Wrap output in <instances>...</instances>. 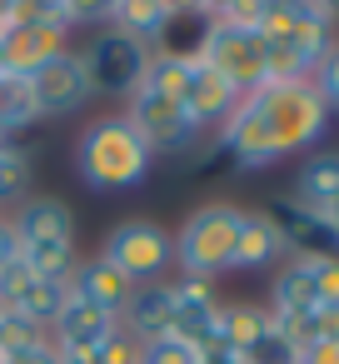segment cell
I'll use <instances>...</instances> for the list:
<instances>
[{"label":"cell","instance_id":"cell-1","mask_svg":"<svg viewBox=\"0 0 339 364\" xmlns=\"http://www.w3.org/2000/svg\"><path fill=\"white\" fill-rule=\"evenodd\" d=\"M324 130H329V110H324V100L314 95L309 80L259 85V90L240 95L235 115L215 135V150L240 170H259V165H274L284 155L309 150Z\"/></svg>","mask_w":339,"mask_h":364},{"label":"cell","instance_id":"cell-2","mask_svg":"<svg viewBox=\"0 0 339 364\" xmlns=\"http://www.w3.org/2000/svg\"><path fill=\"white\" fill-rule=\"evenodd\" d=\"M150 150L145 140L135 135V125L125 115H105L95 125L80 130L75 140V170L90 190L110 195V190H135L145 175H150Z\"/></svg>","mask_w":339,"mask_h":364},{"label":"cell","instance_id":"cell-3","mask_svg":"<svg viewBox=\"0 0 339 364\" xmlns=\"http://www.w3.org/2000/svg\"><path fill=\"white\" fill-rule=\"evenodd\" d=\"M240 225H244V210L230 205V200H210L200 210L185 215L180 235H175V264L185 279H210L230 269L235 259V245H240Z\"/></svg>","mask_w":339,"mask_h":364},{"label":"cell","instance_id":"cell-4","mask_svg":"<svg viewBox=\"0 0 339 364\" xmlns=\"http://www.w3.org/2000/svg\"><path fill=\"white\" fill-rule=\"evenodd\" d=\"M85 60V75H90V90L105 95V100H130L145 80V65H150V46L130 41L125 31L115 26H95V36L85 41L80 50Z\"/></svg>","mask_w":339,"mask_h":364},{"label":"cell","instance_id":"cell-5","mask_svg":"<svg viewBox=\"0 0 339 364\" xmlns=\"http://www.w3.org/2000/svg\"><path fill=\"white\" fill-rule=\"evenodd\" d=\"M100 259H110L130 284H145V279H160V274L175 264V235H170L160 220L130 215V220H120V225L105 235Z\"/></svg>","mask_w":339,"mask_h":364},{"label":"cell","instance_id":"cell-6","mask_svg":"<svg viewBox=\"0 0 339 364\" xmlns=\"http://www.w3.org/2000/svg\"><path fill=\"white\" fill-rule=\"evenodd\" d=\"M26 85H31V100H36V115H41V120L75 115V110H85V105L95 100L90 75H85V60H80V50H70V46H65L60 55H50L41 70H31Z\"/></svg>","mask_w":339,"mask_h":364},{"label":"cell","instance_id":"cell-7","mask_svg":"<svg viewBox=\"0 0 339 364\" xmlns=\"http://www.w3.org/2000/svg\"><path fill=\"white\" fill-rule=\"evenodd\" d=\"M125 120L135 125V135L145 140L150 155H185L200 140V130L190 125L185 105L180 100H165V95H150V90H135L130 95V115Z\"/></svg>","mask_w":339,"mask_h":364},{"label":"cell","instance_id":"cell-8","mask_svg":"<svg viewBox=\"0 0 339 364\" xmlns=\"http://www.w3.org/2000/svg\"><path fill=\"white\" fill-rule=\"evenodd\" d=\"M215 6H200V0H190V6H170L165 11V26L155 31L150 41V55L160 60H180V65H200L205 60V46L215 36Z\"/></svg>","mask_w":339,"mask_h":364},{"label":"cell","instance_id":"cell-9","mask_svg":"<svg viewBox=\"0 0 339 364\" xmlns=\"http://www.w3.org/2000/svg\"><path fill=\"white\" fill-rule=\"evenodd\" d=\"M50 329H55V339H50L55 354H100L110 344V334L120 329V319L105 314V309H95L80 294H65V309H60V319Z\"/></svg>","mask_w":339,"mask_h":364},{"label":"cell","instance_id":"cell-10","mask_svg":"<svg viewBox=\"0 0 339 364\" xmlns=\"http://www.w3.org/2000/svg\"><path fill=\"white\" fill-rule=\"evenodd\" d=\"M205 65H210V70H220L240 95H249V90H259V85H264L259 41H254V36H244V31H225V26H215V36H210V46H205Z\"/></svg>","mask_w":339,"mask_h":364},{"label":"cell","instance_id":"cell-11","mask_svg":"<svg viewBox=\"0 0 339 364\" xmlns=\"http://www.w3.org/2000/svg\"><path fill=\"white\" fill-rule=\"evenodd\" d=\"M235 105H240V90L220 75V70H210L205 60L200 65H190V85H185V115H190V125L205 135V130H215L220 135V125L235 115Z\"/></svg>","mask_w":339,"mask_h":364},{"label":"cell","instance_id":"cell-12","mask_svg":"<svg viewBox=\"0 0 339 364\" xmlns=\"http://www.w3.org/2000/svg\"><path fill=\"white\" fill-rule=\"evenodd\" d=\"M215 319H220V294L210 279H175V319H170V334L195 344L200 354L210 349V334H215Z\"/></svg>","mask_w":339,"mask_h":364},{"label":"cell","instance_id":"cell-13","mask_svg":"<svg viewBox=\"0 0 339 364\" xmlns=\"http://www.w3.org/2000/svg\"><path fill=\"white\" fill-rule=\"evenodd\" d=\"M170 319H175V279H145V284H135V294L120 314V329L130 339L150 344V339L170 334Z\"/></svg>","mask_w":339,"mask_h":364},{"label":"cell","instance_id":"cell-14","mask_svg":"<svg viewBox=\"0 0 339 364\" xmlns=\"http://www.w3.org/2000/svg\"><path fill=\"white\" fill-rule=\"evenodd\" d=\"M11 225H16L21 250H31V245H75V215H70V205L55 200V195L26 200Z\"/></svg>","mask_w":339,"mask_h":364},{"label":"cell","instance_id":"cell-15","mask_svg":"<svg viewBox=\"0 0 339 364\" xmlns=\"http://www.w3.org/2000/svg\"><path fill=\"white\" fill-rule=\"evenodd\" d=\"M264 215L279 225L284 250H299V255H339V240H334V230L324 225V215H314V210H304V205H294V200H274Z\"/></svg>","mask_w":339,"mask_h":364},{"label":"cell","instance_id":"cell-16","mask_svg":"<svg viewBox=\"0 0 339 364\" xmlns=\"http://www.w3.org/2000/svg\"><path fill=\"white\" fill-rule=\"evenodd\" d=\"M70 294H80V299H90L95 309H105V314H125V304H130V294H135V284L110 264V259H80L75 264V274H70Z\"/></svg>","mask_w":339,"mask_h":364},{"label":"cell","instance_id":"cell-17","mask_svg":"<svg viewBox=\"0 0 339 364\" xmlns=\"http://www.w3.org/2000/svg\"><path fill=\"white\" fill-rule=\"evenodd\" d=\"M60 50H65V36L60 31H50V26H16V31H6L0 70H6V75H31V70H41Z\"/></svg>","mask_w":339,"mask_h":364},{"label":"cell","instance_id":"cell-18","mask_svg":"<svg viewBox=\"0 0 339 364\" xmlns=\"http://www.w3.org/2000/svg\"><path fill=\"white\" fill-rule=\"evenodd\" d=\"M269 309L264 304H220V319H215V334H210V349H230V354H244L254 339L269 334ZM205 349V354H210Z\"/></svg>","mask_w":339,"mask_h":364},{"label":"cell","instance_id":"cell-19","mask_svg":"<svg viewBox=\"0 0 339 364\" xmlns=\"http://www.w3.org/2000/svg\"><path fill=\"white\" fill-rule=\"evenodd\" d=\"M284 255V235L279 225L264 215V210H244V225H240V245H235V259L230 269H264Z\"/></svg>","mask_w":339,"mask_h":364},{"label":"cell","instance_id":"cell-20","mask_svg":"<svg viewBox=\"0 0 339 364\" xmlns=\"http://www.w3.org/2000/svg\"><path fill=\"white\" fill-rule=\"evenodd\" d=\"M269 319L274 324H294V319H314L319 314V299H314V284H309V274H304V264L294 259V264H284L279 269V279H274V289H269Z\"/></svg>","mask_w":339,"mask_h":364},{"label":"cell","instance_id":"cell-21","mask_svg":"<svg viewBox=\"0 0 339 364\" xmlns=\"http://www.w3.org/2000/svg\"><path fill=\"white\" fill-rule=\"evenodd\" d=\"M339 195V155H309L304 165H299V175H294V205H304V210H324L329 200Z\"/></svg>","mask_w":339,"mask_h":364},{"label":"cell","instance_id":"cell-22","mask_svg":"<svg viewBox=\"0 0 339 364\" xmlns=\"http://www.w3.org/2000/svg\"><path fill=\"white\" fill-rule=\"evenodd\" d=\"M165 0H110V16H105V26H115V31H125L130 41H140V46H150L155 41V31L165 26Z\"/></svg>","mask_w":339,"mask_h":364},{"label":"cell","instance_id":"cell-23","mask_svg":"<svg viewBox=\"0 0 339 364\" xmlns=\"http://www.w3.org/2000/svg\"><path fill=\"white\" fill-rule=\"evenodd\" d=\"M65 294H70V284H55V279H31V284H26V294L11 304V314L31 319L36 329H50V324L60 319V309H65Z\"/></svg>","mask_w":339,"mask_h":364},{"label":"cell","instance_id":"cell-24","mask_svg":"<svg viewBox=\"0 0 339 364\" xmlns=\"http://www.w3.org/2000/svg\"><path fill=\"white\" fill-rule=\"evenodd\" d=\"M0 125H6L11 135H16V130H31V125H41V115H36V100H31V85H26V75H6V70H0Z\"/></svg>","mask_w":339,"mask_h":364},{"label":"cell","instance_id":"cell-25","mask_svg":"<svg viewBox=\"0 0 339 364\" xmlns=\"http://www.w3.org/2000/svg\"><path fill=\"white\" fill-rule=\"evenodd\" d=\"M185 85H190V65L150 55V65H145V80H140V90H150V95H165V100H180V105H185Z\"/></svg>","mask_w":339,"mask_h":364},{"label":"cell","instance_id":"cell-26","mask_svg":"<svg viewBox=\"0 0 339 364\" xmlns=\"http://www.w3.org/2000/svg\"><path fill=\"white\" fill-rule=\"evenodd\" d=\"M319 309H339V255H299Z\"/></svg>","mask_w":339,"mask_h":364},{"label":"cell","instance_id":"cell-27","mask_svg":"<svg viewBox=\"0 0 339 364\" xmlns=\"http://www.w3.org/2000/svg\"><path fill=\"white\" fill-rule=\"evenodd\" d=\"M26 190H31V155L21 145H6L0 150V210L11 200H21Z\"/></svg>","mask_w":339,"mask_h":364},{"label":"cell","instance_id":"cell-28","mask_svg":"<svg viewBox=\"0 0 339 364\" xmlns=\"http://www.w3.org/2000/svg\"><path fill=\"white\" fill-rule=\"evenodd\" d=\"M240 359H244V364H299V349L279 334V324H269V334H264V339H254Z\"/></svg>","mask_w":339,"mask_h":364},{"label":"cell","instance_id":"cell-29","mask_svg":"<svg viewBox=\"0 0 339 364\" xmlns=\"http://www.w3.org/2000/svg\"><path fill=\"white\" fill-rule=\"evenodd\" d=\"M200 359H205V354H200L195 344L175 339V334H160V339L140 344V364H200Z\"/></svg>","mask_w":339,"mask_h":364},{"label":"cell","instance_id":"cell-30","mask_svg":"<svg viewBox=\"0 0 339 364\" xmlns=\"http://www.w3.org/2000/svg\"><path fill=\"white\" fill-rule=\"evenodd\" d=\"M309 85H314V95L324 100V110L334 115V110H339V41H334V46H329V55L309 70Z\"/></svg>","mask_w":339,"mask_h":364},{"label":"cell","instance_id":"cell-31","mask_svg":"<svg viewBox=\"0 0 339 364\" xmlns=\"http://www.w3.org/2000/svg\"><path fill=\"white\" fill-rule=\"evenodd\" d=\"M36 339H45V329H36L31 319L11 314V309H0V354H16V349H26Z\"/></svg>","mask_w":339,"mask_h":364},{"label":"cell","instance_id":"cell-32","mask_svg":"<svg viewBox=\"0 0 339 364\" xmlns=\"http://www.w3.org/2000/svg\"><path fill=\"white\" fill-rule=\"evenodd\" d=\"M100 364H140V339H130L125 329H115L110 344L100 349Z\"/></svg>","mask_w":339,"mask_h":364},{"label":"cell","instance_id":"cell-33","mask_svg":"<svg viewBox=\"0 0 339 364\" xmlns=\"http://www.w3.org/2000/svg\"><path fill=\"white\" fill-rule=\"evenodd\" d=\"M6 364H60V354H55V344H50V339H36V344H26V349H16V354H6Z\"/></svg>","mask_w":339,"mask_h":364},{"label":"cell","instance_id":"cell-34","mask_svg":"<svg viewBox=\"0 0 339 364\" xmlns=\"http://www.w3.org/2000/svg\"><path fill=\"white\" fill-rule=\"evenodd\" d=\"M319 215H324V225H329V230H334V240H339V195H334V200H329Z\"/></svg>","mask_w":339,"mask_h":364},{"label":"cell","instance_id":"cell-35","mask_svg":"<svg viewBox=\"0 0 339 364\" xmlns=\"http://www.w3.org/2000/svg\"><path fill=\"white\" fill-rule=\"evenodd\" d=\"M200 364H244V359H240V354H230V349H210Z\"/></svg>","mask_w":339,"mask_h":364},{"label":"cell","instance_id":"cell-36","mask_svg":"<svg viewBox=\"0 0 339 364\" xmlns=\"http://www.w3.org/2000/svg\"><path fill=\"white\" fill-rule=\"evenodd\" d=\"M60 364H100V354H60Z\"/></svg>","mask_w":339,"mask_h":364},{"label":"cell","instance_id":"cell-37","mask_svg":"<svg viewBox=\"0 0 339 364\" xmlns=\"http://www.w3.org/2000/svg\"><path fill=\"white\" fill-rule=\"evenodd\" d=\"M6 145H16V135H11L6 125H0V150H6Z\"/></svg>","mask_w":339,"mask_h":364}]
</instances>
